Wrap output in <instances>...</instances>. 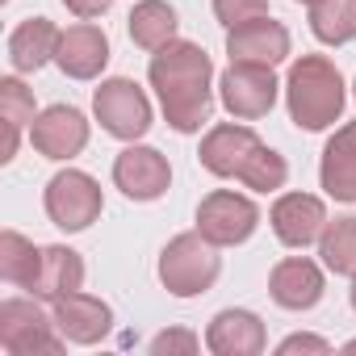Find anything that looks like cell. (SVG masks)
I'll return each mask as SVG.
<instances>
[{
  "label": "cell",
  "mask_w": 356,
  "mask_h": 356,
  "mask_svg": "<svg viewBox=\"0 0 356 356\" xmlns=\"http://www.w3.org/2000/svg\"><path fill=\"white\" fill-rule=\"evenodd\" d=\"M214 63L197 42H168L151 55V88L159 92L163 118L172 130L193 134L202 122H210L214 109Z\"/></svg>",
  "instance_id": "1"
},
{
  "label": "cell",
  "mask_w": 356,
  "mask_h": 356,
  "mask_svg": "<svg viewBox=\"0 0 356 356\" xmlns=\"http://www.w3.org/2000/svg\"><path fill=\"white\" fill-rule=\"evenodd\" d=\"M202 168L214 172V176H235V181H243L248 189L256 193H273L285 185V159L277 151H268L256 130L248 126H214L206 138H202V151H197Z\"/></svg>",
  "instance_id": "2"
},
{
  "label": "cell",
  "mask_w": 356,
  "mask_h": 356,
  "mask_svg": "<svg viewBox=\"0 0 356 356\" xmlns=\"http://www.w3.org/2000/svg\"><path fill=\"white\" fill-rule=\"evenodd\" d=\"M285 92H289V118L302 130H327L343 113V80L335 63L323 55H302L289 67Z\"/></svg>",
  "instance_id": "3"
},
{
  "label": "cell",
  "mask_w": 356,
  "mask_h": 356,
  "mask_svg": "<svg viewBox=\"0 0 356 356\" xmlns=\"http://www.w3.org/2000/svg\"><path fill=\"white\" fill-rule=\"evenodd\" d=\"M218 256H214V243L202 235V231H189V235H176L163 252H159V281L168 293L176 298H197L206 293L214 281H218Z\"/></svg>",
  "instance_id": "4"
},
{
  "label": "cell",
  "mask_w": 356,
  "mask_h": 356,
  "mask_svg": "<svg viewBox=\"0 0 356 356\" xmlns=\"http://www.w3.org/2000/svg\"><path fill=\"white\" fill-rule=\"evenodd\" d=\"M55 318L42 314L30 298L0 302V348L9 356H34V352H63V335H55Z\"/></svg>",
  "instance_id": "5"
},
{
  "label": "cell",
  "mask_w": 356,
  "mask_h": 356,
  "mask_svg": "<svg viewBox=\"0 0 356 356\" xmlns=\"http://www.w3.org/2000/svg\"><path fill=\"white\" fill-rule=\"evenodd\" d=\"M101 185L92 181L88 172H59L51 176V185H47V214L59 231H84L101 218Z\"/></svg>",
  "instance_id": "6"
},
{
  "label": "cell",
  "mask_w": 356,
  "mask_h": 356,
  "mask_svg": "<svg viewBox=\"0 0 356 356\" xmlns=\"http://www.w3.org/2000/svg\"><path fill=\"white\" fill-rule=\"evenodd\" d=\"M92 109H97V122L113 134V138H143L151 130V101L143 97V88L126 76L118 80H105L92 97Z\"/></svg>",
  "instance_id": "7"
},
{
  "label": "cell",
  "mask_w": 356,
  "mask_h": 356,
  "mask_svg": "<svg viewBox=\"0 0 356 356\" xmlns=\"http://www.w3.org/2000/svg\"><path fill=\"white\" fill-rule=\"evenodd\" d=\"M256 227H260V210L231 189H218V193L202 197V206H197V231L214 248H235V243L252 239Z\"/></svg>",
  "instance_id": "8"
},
{
  "label": "cell",
  "mask_w": 356,
  "mask_h": 356,
  "mask_svg": "<svg viewBox=\"0 0 356 356\" xmlns=\"http://www.w3.org/2000/svg\"><path fill=\"white\" fill-rule=\"evenodd\" d=\"M277 88L281 84H277L273 67H264V63H231L222 72V105L243 122L264 118L277 105Z\"/></svg>",
  "instance_id": "9"
},
{
  "label": "cell",
  "mask_w": 356,
  "mask_h": 356,
  "mask_svg": "<svg viewBox=\"0 0 356 356\" xmlns=\"http://www.w3.org/2000/svg\"><path fill=\"white\" fill-rule=\"evenodd\" d=\"M113 181L130 202H155L172 185V168L155 147H126L113 159Z\"/></svg>",
  "instance_id": "10"
},
{
  "label": "cell",
  "mask_w": 356,
  "mask_h": 356,
  "mask_svg": "<svg viewBox=\"0 0 356 356\" xmlns=\"http://www.w3.org/2000/svg\"><path fill=\"white\" fill-rule=\"evenodd\" d=\"M30 143H34V151L47 155V159H72V155H80L84 143H88V122H84V113L72 109V105H51V109H42V113L30 122Z\"/></svg>",
  "instance_id": "11"
},
{
  "label": "cell",
  "mask_w": 356,
  "mask_h": 356,
  "mask_svg": "<svg viewBox=\"0 0 356 356\" xmlns=\"http://www.w3.org/2000/svg\"><path fill=\"white\" fill-rule=\"evenodd\" d=\"M227 55L231 63H264V67H277L285 55H289V30L273 17H256V22H243L227 34Z\"/></svg>",
  "instance_id": "12"
},
{
  "label": "cell",
  "mask_w": 356,
  "mask_h": 356,
  "mask_svg": "<svg viewBox=\"0 0 356 356\" xmlns=\"http://www.w3.org/2000/svg\"><path fill=\"white\" fill-rule=\"evenodd\" d=\"M55 63L63 67V76L72 80H97L109 63V38L105 30L97 26H72L59 34V51H55Z\"/></svg>",
  "instance_id": "13"
},
{
  "label": "cell",
  "mask_w": 356,
  "mask_h": 356,
  "mask_svg": "<svg viewBox=\"0 0 356 356\" xmlns=\"http://www.w3.org/2000/svg\"><path fill=\"white\" fill-rule=\"evenodd\" d=\"M273 231H277V239L285 243V248H306V243H314L318 235H323V227H327V210H323V202L318 197H310V193H285L277 206H273Z\"/></svg>",
  "instance_id": "14"
},
{
  "label": "cell",
  "mask_w": 356,
  "mask_h": 356,
  "mask_svg": "<svg viewBox=\"0 0 356 356\" xmlns=\"http://www.w3.org/2000/svg\"><path fill=\"white\" fill-rule=\"evenodd\" d=\"M109 323H113V310L101 298H88L80 289L55 302V327L72 343H101L109 335Z\"/></svg>",
  "instance_id": "15"
},
{
  "label": "cell",
  "mask_w": 356,
  "mask_h": 356,
  "mask_svg": "<svg viewBox=\"0 0 356 356\" xmlns=\"http://www.w3.org/2000/svg\"><path fill=\"white\" fill-rule=\"evenodd\" d=\"M268 293H273V302L285 306V310H310V306H318V298H323V273H318L314 260L289 256V260H281V264L273 268Z\"/></svg>",
  "instance_id": "16"
},
{
  "label": "cell",
  "mask_w": 356,
  "mask_h": 356,
  "mask_svg": "<svg viewBox=\"0 0 356 356\" xmlns=\"http://www.w3.org/2000/svg\"><path fill=\"white\" fill-rule=\"evenodd\" d=\"M268 343L264 323L252 310H222L214 314L210 331H206V348L214 356H260Z\"/></svg>",
  "instance_id": "17"
},
{
  "label": "cell",
  "mask_w": 356,
  "mask_h": 356,
  "mask_svg": "<svg viewBox=\"0 0 356 356\" xmlns=\"http://www.w3.org/2000/svg\"><path fill=\"white\" fill-rule=\"evenodd\" d=\"M318 181L335 202H356V122L339 126L335 138L323 147Z\"/></svg>",
  "instance_id": "18"
},
{
  "label": "cell",
  "mask_w": 356,
  "mask_h": 356,
  "mask_svg": "<svg viewBox=\"0 0 356 356\" xmlns=\"http://www.w3.org/2000/svg\"><path fill=\"white\" fill-rule=\"evenodd\" d=\"M84 285V260L80 252L72 248H42V260H38V277H34V298H47V302H59L67 293H76Z\"/></svg>",
  "instance_id": "19"
},
{
  "label": "cell",
  "mask_w": 356,
  "mask_h": 356,
  "mask_svg": "<svg viewBox=\"0 0 356 356\" xmlns=\"http://www.w3.org/2000/svg\"><path fill=\"white\" fill-rule=\"evenodd\" d=\"M55 51H59V30L47 17L22 22L13 30V38H9V63H13V72H38L47 59H55Z\"/></svg>",
  "instance_id": "20"
},
{
  "label": "cell",
  "mask_w": 356,
  "mask_h": 356,
  "mask_svg": "<svg viewBox=\"0 0 356 356\" xmlns=\"http://www.w3.org/2000/svg\"><path fill=\"white\" fill-rule=\"evenodd\" d=\"M126 22H130L134 47H143V51H159V47L176 42V26H181L176 13H172V5H163V0H138Z\"/></svg>",
  "instance_id": "21"
},
{
  "label": "cell",
  "mask_w": 356,
  "mask_h": 356,
  "mask_svg": "<svg viewBox=\"0 0 356 356\" xmlns=\"http://www.w3.org/2000/svg\"><path fill=\"white\" fill-rule=\"evenodd\" d=\"M0 118H5V151H0V159H13L26 122H34V92L17 76L0 80Z\"/></svg>",
  "instance_id": "22"
},
{
  "label": "cell",
  "mask_w": 356,
  "mask_h": 356,
  "mask_svg": "<svg viewBox=\"0 0 356 356\" xmlns=\"http://www.w3.org/2000/svg\"><path fill=\"white\" fill-rule=\"evenodd\" d=\"M310 30L327 47H343L356 34V0H314L310 5Z\"/></svg>",
  "instance_id": "23"
},
{
  "label": "cell",
  "mask_w": 356,
  "mask_h": 356,
  "mask_svg": "<svg viewBox=\"0 0 356 356\" xmlns=\"http://www.w3.org/2000/svg\"><path fill=\"white\" fill-rule=\"evenodd\" d=\"M38 260H42V248H34V243L22 239L17 231H5V235H0V277H5L9 285L34 289Z\"/></svg>",
  "instance_id": "24"
},
{
  "label": "cell",
  "mask_w": 356,
  "mask_h": 356,
  "mask_svg": "<svg viewBox=\"0 0 356 356\" xmlns=\"http://www.w3.org/2000/svg\"><path fill=\"white\" fill-rule=\"evenodd\" d=\"M318 256L331 273L352 277L356 273V218H335L318 235Z\"/></svg>",
  "instance_id": "25"
},
{
  "label": "cell",
  "mask_w": 356,
  "mask_h": 356,
  "mask_svg": "<svg viewBox=\"0 0 356 356\" xmlns=\"http://www.w3.org/2000/svg\"><path fill=\"white\" fill-rule=\"evenodd\" d=\"M214 17L235 30L243 22H256V17H268V0H214Z\"/></svg>",
  "instance_id": "26"
},
{
  "label": "cell",
  "mask_w": 356,
  "mask_h": 356,
  "mask_svg": "<svg viewBox=\"0 0 356 356\" xmlns=\"http://www.w3.org/2000/svg\"><path fill=\"white\" fill-rule=\"evenodd\" d=\"M151 352L163 356V352H197V335L193 331H159L151 339Z\"/></svg>",
  "instance_id": "27"
},
{
  "label": "cell",
  "mask_w": 356,
  "mask_h": 356,
  "mask_svg": "<svg viewBox=\"0 0 356 356\" xmlns=\"http://www.w3.org/2000/svg\"><path fill=\"white\" fill-rule=\"evenodd\" d=\"M293 352H331V343L318 339V335H289L281 343V356H293Z\"/></svg>",
  "instance_id": "28"
},
{
  "label": "cell",
  "mask_w": 356,
  "mask_h": 356,
  "mask_svg": "<svg viewBox=\"0 0 356 356\" xmlns=\"http://www.w3.org/2000/svg\"><path fill=\"white\" fill-rule=\"evenodd\" d=\"M63 5L76 13V17H84V22H92V17H101L105 9H109V0H63Z\"/></svg>",
  "instance_id": "29"
},
{
  "label": "cell",
  "mask_w": 356,
  "mask_h": 356,
  "mask_svg": "<svg viewBox=\"0 0 356 356\" xmlns=\"http://www.w3.org/2000/svg\"><path fill=\"white\" fill-rule=\"evenodd\" d=\"M352 310H356V273H352Z\"/></svg>",
  "instance_id": "30"
},
{
  "label": "cell",
  "mask_w": 356,
  "mask_h": 356,
  "mask_svg": "<svg viewBox=\"0 0 356 356\" xmlns=\"http://www.w3.org/2000/svg\"><path fill=\"white\" fill-rule=\"evenodd\" d=\"M348 352H356V339H352V343H348Z\"/></svg>",
  "instance_id": "31"
},
{
  "label": "cell",
  "mask_w": 356,
  "mask_h": 356,
  "mask_svg": "<svg viewBox=\"0 0 356 356\" xmlns=\"http://www.w3.org/2000/svg\"><path fill=\"white\" fill-rule=\"evenodd\" d=\"M298 5H314V0H298Z\"/></svg>",
  "instance_id": "32"
}]
</instances>
